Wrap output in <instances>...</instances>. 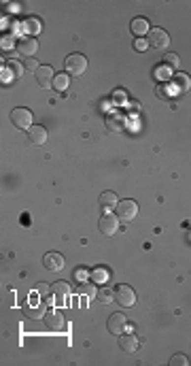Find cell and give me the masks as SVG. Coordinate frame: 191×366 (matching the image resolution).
Masks as SVG:
<instances>
[{
  "label": "cell",
  "mask_w": 191,
  "mask_h": 366,
  "mask_svg": "<svg viewBox=\"0 0 191 366\" xmlns=\"http://www.w3.org/2000/svg\"><path fill=\"white\" fill-rule=\"evenodd\" d=\"M189 364V360L183 354H179V356H172L170 358V366H187Z\"/></svg>",
  "instance_id": "obj_26"
},
{
  "label": "cell",
  "mask_w": 191,
  "mask_h": 366,
  "mask_svg": "<svg viewBox=\"0 0 191 366\" xmlns=\"http://www.w3.org/2000/svg\"><path fill=\"white\" fill-rule=\"evenodd\" d=\"M119 347L124 349V354H136V349H138V336L119 334Z\"/></svg>",
  "instance_id": "obj_14"
},
{
  "label": "cell",
  "mask_w": 191,
  "mask_h": 366,
  "mask_svg": "<svg viewBox=\"0 0 191 366\" xmlns=\"http://www.w3.org/2000/svg\"><path fill=\"white\" fill-rule=\"evenodd\" d=\"M124 128H126V117H124V115L113 113L111 117L106 119V130H111V132H124Z\"/></svg>",
  "instance_id": "obj_17"
},
{
  "label": "cell",
  "mask_w": 191,
  "mask_h": 366,
  "mask_svg": "<svg viewBox=\"0 0 191 366\" xmlns=\"http://www.w3.org/2000/svg\"><path fill=\"white\" fill-rule=\"evenodd\" d=\"M163 64H166L168 69H179V66H181V58L176 56V53H166V56H163Z\"/></svg>",
  "instance_id": "obj_23"
},
{
  "label": "cell",
  "mask_w": 191,
  "mask_h": 366,
  "mask_svg": "<svg viewBox=\"0 0 191 366\" xmlns=\"http://www.w3.org/2000/svg\"><path fill=\"white\" fill-rule=\"evenodd\" d=\"M45 326L47 330H64L66 328V322L60 311H49V313H45Z\"/></svg>",
  "instance_id": "obj_10"
},
{
  "label": "cell",
  "mask_w": 191,
  "mask_h": 366,
  "mask_svg": "<svg viewBox=\"0 0 191 366\" xmlns=\"http://www.w3.org/2000/svg\"><path fill=\"white\" fill-rule=\"evenodd\" d=\"M38 69H40V66H38V62H36V60H34V58H28V60H26V71L36 73Z\"/></svg>",
  "instance_id": "obj_31"
},
{
  "label": "cell",
  "mask_w": 191,
  "mask_h": 366,
  "mask_svg": "<svg viewBox=\"0 0 191 366\" xmlns=\"http://www.w3.org/2000/svg\"><path fill=\"white\" fill-rule=\"evenodd\" d=\"M126 98H127V92H126V90H115V92H113V100H115L117 105L126 103Z\"/></svg>",
  "instance_id": "obj_28"
},
{
  "label": "cell",
  "mask_w": 191,
  "mask_h": 366,
  "mask_svg": "<svg viewBox=\"0 0 191 366\" xmlns=\"http://www.w3.org/2000/svg\"><path fill=\"white\" fill-rule=\"evenodd\" d=\"M38 296H45V300L49 298V292H51V288L47 286V283H36V290H34Z\"/></svg>",
  "instance_id": "obj_27"
},
{
  "label": "cell",
  "mask_w": 191,
  "mask_h": 366,
  "mask_svg": "<svg viewBox=\"0 0 191 366\" xmlns=\"http://www.w3.org/2000/svg\"><path fill=\"white\" fill-rule=\"evenodd\" d=\"M64 69L68 74H72V77H81L87 69V58L83 53H70L64 62Z\"/></svg>",
  "instance_id": "obj_3"
},
{
  "label": "cell",
  "mask_w": 191,
  "mask_h": 366,
  "mask_svg": "<svg viewBox=\"0 0 191 366\" xmlns=\"http://www.w3.org/2000/svg\"><path fill=\"white\" fill-rule=\"evenodd\" d=\"M36 74V81L38 85L43 87V90H49V87H53V81H56V77H53V69L51 66H40V69L34 73Z\"/></svg>",
  "instance_id": "obj_9"
},
{
  "label": "cell",
  "mask_w": 191,
  "mask_h": 366,
  "mask_svg": "<svg viewBox=\"0 0 191 366\" xmlns=\"http://www.w3.org/2000/svg\"><path fill=\"white\" fill-rule=\"evenodd\" d=\"M2 47H4V49H11V37H2Z\"/></svg>",
  "instance_id": "obj_32"
},
{
  "label": "cell",
  "mask_w": 191,
  "mask_h": 366,
  "mask_svg": "<svg viewBox=\"0 0 191 366\" xmlns=\"http://www.w3.org/2000/svg\"><path fill=\"white\" fill-rule=\"evenodd\" d=\"M28 141L32 145H43L47 141V130L43 126H32L28 130Z\"/></svg>",
  "instance_id": "obj_16"
},
{
  "label": "cell",
  "mask_w": 191,
  "mask_h": 366,
  "mask_svg": "<svg viewBox=\"0 0 191 366\" xmlns=\"http://www.w3.org/2000/svg\"><path fill=\"white\" fill-rule=\"evenodd\" d=\"M43 264L47 270H62L64 268V256L58 252H47L43 257Z\"/></svg>",
  "instance_id": "obj_12"
},
{
  "label": "cell",
  "mask_w": 191,
  "mask_h": 366,
  "mask_svg": "<svg viewBox=\"0 0 191 366\" xmlns=\"http://www.w3.org/2000/svg\"><path fill=\"white\" fill-rule=\"evenodd\" d=\"M17 49H19V53H22V56L34 58V53L38 51V43H36V38H32V37H24V38L17 43Z\"/></svg>",
  "instance_id": "obj_13"
},
{
  "label": "cell",
  "mask_w": 191,
  "mask_h": 366,
  "mask_svg": "<svg viewBox=\"0 0 191 366\" xmlns=\"http://www.w3.org/2000/svg\"><path fill=\"white\" fill-rule=\"evenodd\" d=\"M117 194L115 192H104V194H100V207L102 209H111V207H117Z\"/></svg>",
  "instance_id": "obj_20"
},
{
  "label": "cell",
  "mask_w": 191,
  "mask_h": 366,
  "mask_svg": "<svg viewBox=\"0 0 191 366\" xmlns=\"http://www.w3.org/2000/svg\"><path fill=\"white\" fill-rule=\"evenodd\" d=\"M72 294V288L68 286L64 281H58L51 286V296L47 298V304H58V307H62V304H68V298Z\"/></svg>",
  "instance_id": "obj_1"
},
{
  "label": "cell",
  "mask_w": 191,
  "mask_h": 366,
  "mask_svg": "<svg viewBox=\"0 0 191 366\" xmlns=\"http://www.w3.org/2000/svg\"><path fill=\"white\" fill-rule=\"evenodd\" d=\"M79 292L83 294V296H87V298L98 296V292H96V288H94V286H81V288H79Z\"/></svg>",
  "instance_id": "obj_29"
},
{
  "label": "cell",
  "mask_w": 191,
  "mask_h": 366,
  "mask_svg": "<svg viewBox=\"0 0 191 366\" xmlns=\"http://www.w3.org/2000/svg\"><path fill=\"white\" fill-rule=\"evenodd\" d=\"M90 277H92L94 283H106L108 281V270L106 268H94Z\"/></svg>",
  "instance_id": "obj_22"
},
{
  "label": "cell",
  "mask_w": 191,
  "mask_h": 366,
  "mask_svg": "<svg viewBox=\"0 0 191 366\" xmlns=\"http://www.w3.org/2000/svg\"><path fill=\"white\" fill-rule=\"evenodd\" d=\"M45 307H47V300L43 302L40 298L30 296L28 300L24 302L22 311H24V315L28 317V320H43V317H45Z\"/></svg>",
  "instance_id": "obj_2"
},
{
  "label": "cell",
  "mask_w": 191,
  "mask_h": 366,
  "mask_svg": "<svg viewBox=\"0 0 191 366\" xmlns=\"http://www.w3.org/2000/svg\"><path fill=\"white\" fill-rule=\"evenodd\" d=\"M98 230L104 236H113V234H117V230H119V218L117 215H108V213H104L100 218V221H98Z\"/></svg>",
  "instance_id": "obj_8"
},
{
  "label": "cell",
  "mask_w": 191,
  "mask_h": 366,
  "mask_svg": "<svg viewBox=\"0 0 191 366\" xmlns=\"http://www.w3.org/2000/svg\"><path fill=\"white\" fill-rule=\"evenodd\" d=\"M113 292H115V302L117 304H121V307H134L136 294L129 286H124V283H121V286H117Z\"/></svg>",
  "instance_id": "obj_7"
},
{
  "label": "cell",
  "mask_w": 191,
  "mask_h": 366,
  "mask_svg": "<svg viewBox=\"0 0 191 366\" xmlns=\"http://www.w3.org/2000/svg\"><path fill=\"white\" fill-rule=\"evenodd\" d=\"M24 28H26V32H30V35H38L40 28H43V24H40V19L30 17V19L24 22Z\"/></svg>",
  "instance_id": "obj_21"
},
{
  "label": "cell",
  "mask_w": 191,
  "mask_h": 366,
  "mask_svg": "<svg viewBox=\"0 0 191 366\" xmlns=\"http://www.w3.org/2000/svg\"><path fill=\"white\" fill-rule=\"evenodd\" d=\"M24 71L26 66H22L17 60H11V62H6V71H2V79H19Z\"/></svg>",
  "instance_id": "obj_15"
},
{
  "label": "cell",
  "mask_w": 191,
  "mask_h": 366,
  "mask_svg": "<svg viewBox=\"0 0 191 366\" xmlns=\"http://www.w3.org/2000/svg\"><path fill=\"white\" fill-rule=\"evenodd\" d=\"M172 85H174V90L179 92V94H185V92H189V87H191V79H189V74H185V73L174 74Z\"/></svg>",
  "instance_id": "obj_18"
},
{
  "label": "cell",
  "mask_w": 191,
  "mask_h": 366,
  "mask_svg": "<svg viewBox=\"0 0 191 366\" xmlns=\"http://www.w3.org/2000/svg\"><path fill=\"white\" fill-rule=\"evenodd\" d=\"M127 328V317L124 313H113L111 320H108V332L113 334H124V330Z\"/></svg>",
  "instance_id": "obj_11"
},
{
  "label": "cell",
  "mask_w": 191,
  "mask_h": 366,
  "mask_svg": "<svg viewBox=\"0 0 191 366\" xmlns=\"http://www.w3.org/2000/svg\"><path fill=\"white\" fill-rule=\"evenodd\" d=\"M134 49H136V51H147V49H149V43H147L145 38H136V40H134Z\"/></svg>",
  "instance_id": "obj_30"
},
{
  "label": "cell",
  "mask_w": 191,
  "mask_h": 366,
  "mask_svg": "<svg viewBox=\"0 0 191 366\" xmlns=\"http://www.w3.org/2000/svg\"><path fill=\"white\" fill-rule=\"evenodd\" d=\"M147 43H149V47H153V49L163 51L170 45V37L166 30L153 28V30H149V35H147Z\"/></svg>",
  "instance_id": "obj_6"
},
{
  "label": "cell",
  "mask_w": 191,
  "mask_h": 366,
  "mask_svg": "<svg viewBox=\"0 0 191 366\" xmlns=\"http://www.w3.org/2000/svg\"><path fill=\"white\" fill-rule=\"evenodd\" d=\"M117 218L121 221H132L136 215H138V202L132 200V198H124L117 202Z\"/></svg>",
  "instance_id": "obj_4"
},
{
  "label": "cell",
  "mask_w": 191,
  "mask_h": 366,
  "mask_svg": "<svg viewBox=\"0 0 191 366\" xmlns=\"http://www.w3.org/2000/svg\"><path fill=\"white\" fill-rule=\"evenodd\" d=\"M53 87H56V90H66L68 87V74H56Z\"/></svg>",
  "instance_id": "obj_25"
},
{
  "label": "cell",
  "mask_w": 191,
  "mask_h": 366,
  "mask_svg": "<svg viewBox=\"0 0 191 366\" xmlns=\"http://www.w3.org/2000/svg\"><path fill=\"white\" fill-rule=\"evenodd\" d=\"M129 30H132L138 38H142L145 35H149V24H147V19H142V17L132 19V24H129Z\"/></svg>",
  "instance_id": "obj_19"
},
{
  "label": "cell",
  "mask_w": 191,
  "mask_h": 366,
  "mask_svg": "<svg viewBox=\"0 0 191 366\" xmlns=\"http://www.w3.org/2000/svg\"><path fill=\"white\" fill-rule=\"evenodd\" d=\"M111 298H115V292H111V290H100L98 292V300L102 302V304H111Z\"/></svg>",
  "instance_id": "obj_24"
},
{
  "label": "cell",
  "mask_w": 191,
  "mask_h": 366,
  "mask_svg": "<svg viewBox=\"0 0 191 366\" xmlns=\"http://www.w3.org/2000/svg\"><path fill=\"white\" fill-rule=\"evenodd\" d=\"M11 124L17 128V130H30L32 128V111L30 109H13L11 111Z\"/></svg>",
  "instance_id": "obj_5"
}]
</instances>
